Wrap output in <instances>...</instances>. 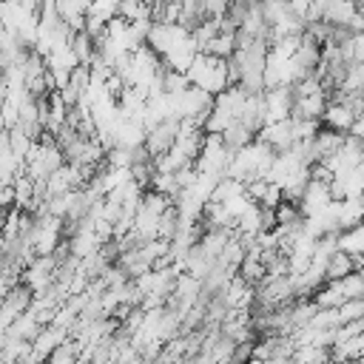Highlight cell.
<instances>
[{"label":"cell","mask_w":364,"mask_h":364,"mask_svg":"<svg viewBox=\"0 0 364 364\" xmlns=\"http://www.w3.org/2000/svg\"><path fill=\"white\" fill-rule=\"evenodd\" d=\"M338 247L353 253V256L364 253V222H358V225H353L347 230H338Z\"/></svg>","instance_id":"12"},{"label":"cell","mask_w":364,"mask_h":364,"mask_svg":"<svg viewBox=\"0 0 364 364\" xmlns=\"http://www.w3.org/2000/svg\"><path fill=\"white\" fill-rule=\"evenodd\" d=\"M202 51H208V54H216V57L228 60V57L236 51V43H233V31H225V28H219V34H213V37L205 43V48H202Z\"/></svg>","instance_id":"13"},{"label":"cell","mask_w":364,"mask_h":364,"mask_svg":"<svg viewBox=\"0 0 364 364\" xmlns=\"http://www.w3.org/2000/svg\"><path fill=\"white\" fill-rule=\"evenodd\" d=\"M176 134H179V119L176 117H162L159 122L148 125L145 128V148L151 156H162L173 142H176Z\"/></svg>","instance_id":"2"},{"label":"cell","mask_w":364,"mask_h":364,"mask_svg":"<svg viewBox=\"0 0 364 364\" xmlns=\"http://www.w3.org/2000/svg\"><path fill=\"white\" fill-rule=\"evenodd\" d=\"M338 316H341V321L364 318V296H358V299H344V301L338 304Z\"/></svg>","instance_id":"16"},{"label":"cell","mask_w":364,"mask_h":364,"mask_svg":"<svg viewBox=\"0 0 364 364\" xmlns=\"http://www.w3.org/2000/svg\"><path fill=\"white\" fill-rule=\"evenodd\" d=\"M327 91H316V94H304V97H293V108L290 117L296 119H321L324 108H327Z\"/></svg>","instance_id":"6"},{"label":"cell","mask_w":364,"mask_h":364,"mask_svg":"<svg viewBox=\"0 0 364 364\" xmlns=\"http://www.w3.org/2000/svg\"><path fill=\"white\" fill-rule=\"evenodd\" d=\"M219 136H222V142H225L230 151H239V148H245L247 142H253V139H256V134H253L242 119H230Z\"/></svg>","instance_id":"9"},{"label":"cell","mask_w":364,"mask_h":364,"mask_svg":"<svg viewBox=\"0 0 364 364\" xmlns=\"http://www.w3.org/2000/svg\"><path fill=\"white\" fill-rule=\"evenodd\" d=\"M293 358L296 361H327V358H333V353L324 344H296Z\"/></svg>","instance_id":"14"},{"label":"cell","mask_w":364,"mask_h":364,"mask_svg":"<svg viewBox=\"0 0 364 364\" xmlns=\"http://www.w3.org/2000/svg\"><path fill=\"white\" fill-rule=\"evenodd\" d=\"M353 14H355V3L353 0H330V3H324L318 20H327L333 26H350Z\"/></svg>","instance_id":"8"},{"label":"cell","mask_w":364,"mask_h":364,"mask_svg":"<svg viewBox=\"0 0 364 364\" xmlns=\"http://www.w3.org/2000/svg\"><path fill=\"white\" fill-rule=\"evenodd\" d=\"M333 282L338 284V290L344 293V299H358V296H364V276H361L358 270H350L347 276L333 279Z\"/></svg>","instance_id":"15"},{"label":"cell","mask_w":364,"mask_h":364,"mask_svg":"<svg viewBox=\"0 0 364 364\" xmlns=\"http://www.w3.org/2000/svg\"><path fill=\"white\" fill-rule=\"evenodd\" d=\"M264 97V119H287L290 108H293V88L290 85H270L262 91Z\"/></svg>","instance_id":"3"},{"label":"cell","mask_w":364,"mask_h":364,"mask_svg":"<svg viewBox=\"0 0 364 364\" xmlns=\"http://www.w3.org/2000/svg\"><path fill=\"white\" fill-rule=\"evenodd\" d=\"M338 91H344V94H364V63L361 60L347 63V71H344V80H341Z\"/></svg>","instance_id":"11"},{"label":"cell","mask_w":364,"mask_h":364,"mask_svg":"<svg viewBox=\"0 0 364 364\" xmlns=\"http://www.w3.org/2000/svg\"><path fill=\"white\" fill-rule=\"evenodd\" d=\"M321 122L330 125V128H336V131H341V134H347V131L353 128V122H355V114H353V108H350L344 100L330 97V100H327V108H324V114H321Z\"/></svg>","instance_id":"7"},{"label":"cell","mask_w":364,"mask_h":364,"mask_svg":"<svg viewBox=\"0 0 364 364\" xmlns=\"http://www.w3.org/2000/svg\"><path fill=\"white\" fill-rule=\"evenodd\" d=\"M185 74H188V82L205 88L208 94H219L222 88L230 85V80H228V60H222L216 54H208V51H196V57L191 60Z\"/></svg>","instance_id":"1"},{"label":"cell","mask_w":364,"mask_h":364,"mask_svg":"<svg viewBox=\"0 0 364 364\" xmlns=\"http://www.w3.org/2000/svg\"><path fill=\"white\" fill-rule=\"evenodd\" d=\"M330 202H333L330 185L321 182V179H310L307 188H304V193H301V199H299V210H301L304 216H316V213H321Z\"/></svg>","instance_id":"5"},{"label":"cell","mask_w":364,"mask_h":364,"mask_svg":"<svg viewBox=\"0 0 364 364\" xmlns=\"http://www.w3.org/2000/svg\"><path fill=\"white\" fill-rule=\"evenodd\" d=\"M355 11L364 17V0H355Z\"/></svg>","instance_id":"17"},{"label":"cell","mask_w":364,"mask_h":364,"mask_svg":"<svg viewBox=\"0 0 364 364\" xmlns=\"http://www.w3.org/2000/svg\"><path fill=\"white\" fill-rule=\"evenodd\" d=\"M350 270H355V259H353V253H347V250L336 247V250L330 253L327 264H324V276L333 282V279H341V276H347Z\"/></svg>","instance_id":"10"},{"label":"cell","mask_w":364,"mask_h":364,"mask_svg":"<svg viewBox=\"0 0 364 364\" xmlns=\"http://www.w3.org/2000/svg\"><path fill=\"white\" fill-rule=\"evenodd\" d=\"M256 139H259V142H264V145H267V148H273V151H287V148L296 142V136H293V119L287 117V119L264 122V125L259 128Z\"/></svg>","instance_id":"4"}]
</instances>
